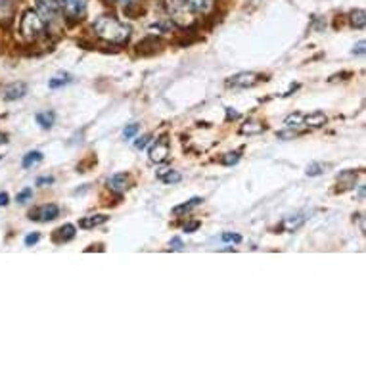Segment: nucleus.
I'll return each instance as SVG.
<instances>
[{
	"instance_id": "1",
	"label": "nucleus",
	"mask_w": 366,
	"mask_h": 366,
	"mask_svg": "<svg viewBox=\"0 0 366 366\" xmlns=\"http://www.w3.org/2000/svg\"><path fill=\"white\" fill-rule=\"evenodd\" d=\"M92 31H94L100 39L114 44H125L130 39V28L127 23H123L114 16H100L98 20L92 23Z\"/></svg>"
},
{
	"instance_id": "2",
	"label": "nucleus",
	"mask_w": 366,
	"mask_h": 366,
	"mask_svg": "<svg viewBox=\"0 0 366 366\" xmlns=\"http://www.w3.org/2000/svg\"><path fill=\"white\" fill-rule=\"evenodd\" d=\"M20 29H21V35L29 39V41H35V39H39L42 33H44V21L42 18L37 12L33 10H28L23 18H21V23H20Z\"/></svg>"
},
{
	"instance_id": "3",
	"label": "nucleus",
	"mask_w": 366,
	"mask_h": 366,
	"mask_svg": "<svg viewBox=\"0 0 366 366\" xmlns=\"http://www.w3.org/2000/svg\"><path fill=\"white\" fill-rule=\"evenodd\" d=\"M56 4L71 20H81L87 14V0H56Z\"/></svg>"
},
{
	"instance_id": "4",
	"label": "nucleus",
	"mask_w": 366,
	"mask_h": 366,
	"mask_svg": "<svg viewBox=\"0 0 366 366\" xmlns=\"http://www.w3.org/2000/svg\"><path fill=\"white\" fill-rule=\"evenodd\" d=\"M58 215H60V207L56 204L41 205V207H37V209L29 211V219H31V221H37V223H50V221L58 219Z\"/></svg>"
},
{
	"instance_id": "5",
	"label": "nucleus",
	"mask_w": 366,
	"mask_h": 366,
	"mask_svg": "<svg viewBox=\"0 0 366 366\" xmlns=\"http://www.w3.org/2000/svg\"><path fill=\"white\" fill-rule=\"evenodd\" d=\"M171 154V146H169V140H167V136H161V138H157L154 146L150 148V159L154 163H163Z\"/></svg>"
},
{
	"instance_id": "6",
	"label": "nucleus",
	"mask_w": 366,
	"mask_h": 366,
	"mask_svg": "<svg viewBox=\"0 0 366 366\" xmlns=\"http://www.w3.org/2000/svg\"><path fill=\"white\" fill-rule=\"evenodd\" d=\"M259 83V75L251 73V71H244V73H238L234 77H231L226 85L234 88H251L255 87Z\"/></svg>"
},
{
	"instance_id": "7",
	"label": "nucleus",
	"mask_w": 366,
	"mask_h": 366,
	"mask_svg": "<svg viewBox=\"0 0 366 366\" xmlns=\"http://www.w3.org/2000/svg\"><path fill=\"white\" fill-rule=\"evenodd\" d=\"M28 94V85L25 83H10L8 87L2 88V98L6 102H14V100H20L23 96Z\"/></svg>"
},
{
	"instance_id": "8",
	"label": "nucleus",
	"mask_w": 366,
	"mask_h": 366,
	"mask_svg": "<svg viewBox=\"0 0 366 366\" xmlns=\"http://www.w3.org/2000/svg\"><path fill=\"white\" fill-rule=\"evenodd\" d=\"M37 8H39V16L42 18V21H54L58 18L56 0H37Z\"/></svg>"
},
{
	"instance_id": "9",
	"label": "nucleus",
	"mask_w": 366,
	"mask_h": 366,
	"mask_svg": "<svg viewBox=\"0 0 366 366\" xmlns=\"http://www.w3.org/2000/svg\"><path fill=\"white\" fill-rule=\"evenodd\" d=\"M106 184H108L109 190H114V192H117V194H121V192H125L127 188H129L130 176L127 175V173H117V175L109 176L108 181H106Z\"/></svg>"
},
{
	"instance_id": "10",
	"label": "nucleus",
	"mask_w": 366,
	"mask_h": 366,
	"mask_svg": "<svg viewBox=\"0 0 366 366\" xmlns=\"http://www.w3.org/2000/svg\"><path fill=\"white\" fill-rule=\"evenodd\" d=\"M75 238V226L73 224H63L60 228H56L54 234H52V242L54 244H66L69 240Z\"/></svg>"
},
{
	"instance_id": "11",
	"label": "nucleus",
	"mask_w": 366,
	"mask_h": 366,
	"mask_svg": "<svg viewBox=\"0 0 366 366\" xmlns=\"http://www.w3.org/2000/svg\"><path fill=\"white\" fill-rule=\"evenodd\" d=\"M328 117L322 114V111H312L309 116H303V125L307 127H312V129H319V127H324Z\"/></svg>"
},
{
	"instance_id": "12",
	"label": "nucleus",
	"mask_w": 366,
	"mask_h": 366,
	"mask_svg": "<svg viewBox=\"0 0 366 366\" xmlns=\"http://www.w3.org/2000/svg\"><path fill=\"white\" fill-rule=\"evenodd\" d=\"M108 215H90V217H83L81 221H79V226L85 228V231H88V228H96V226L108 223Z\"/></svg>"
},
{
	"instance_id": "13",
	"label": "nucleus",
	"mask_w": 366,
	"mask_h": 366,
	"mask_svg": "<svg viewBox=\"0 0 366 366\" xmlns=\"http://www.w3.org/2000/svg\"><path fill=\"white\" fill-rule=\"evenodd\" d=\"M42 159H44V156H42V152H39V150L28 152V154L23 156V159H21V167H23V169H31L35 165H39Z\"/></svg>"
},
{
	"instance_id": "14",
	"label": "nucleus",
	"mask_w": 366,
	"mask_h": 366,
	"mask_svg": "<svg viewBox=\"0 0 366 366\" xmlns=\"http://www.w3.org/2000/svg\"><path fill=\"white\" fill-rule=\"evenodd\" d=\"M157 178L163 181L165 184H175V183H181V173H176L173 169H167V167H163V169L157 171Z\"/></svg>"
},
{
	"instance_id": "15",
	"label": "nucleus",
	"mask_w": 366,
	"mask_h": 366,
	"mask_svg": "<svg viewBox=\"0 0 366 366\" xmlns=\"http://www.w3.org/2000/svg\"><path fill=\"white\" fill-rule=\"evenodd\" d=\"M183 2L188 8H192L194 12H200V14L209 12L211 6H213V0H183Z\"/></svg>"
},
{
	"instance_id": "16",
	"label": "nucleus",
	"mask_w": 366,
	"mask_h": 366,
	"mask_svg": "<svg viewBox=\"0 0 366 366\" xmlns=\"http://www.w3.org/2000/svg\"><path fill=\"white\" fill-rule=\"evenodd\" d=\"M202 202H204V197L194 196L192 200H188L186 204L176 205L175 209H173V215H183V213H188V211H192L194 207H197V205H202Z\"/></svg>"
},
{
	"instance_id": "17",
	"label": "nucleus",
	"mask_w": 366,
	"mask_h": 366,
	"mask_svg": "<svg viewBox=\"0 0 366 366\" xmlns=\"http://www.w3.org/2000/svg\"><path fill=\"white\" fill-rule=\"evenodd\" d=\"M264 129H267V127H264L263 123L248 121V123H244L242 127H240V133H242V135L251 136V135H261V133H263Z\"/></svg>"
},
{
	"instance_id": "18",
	"label": "nucleus",
	"mask_w": 366,
	"mask_h": 366,
	"mask_svg": "<svg viewBox=\"0 0 366 366\" xmlns=\"http://www.w3.org/2000/svg\"><path fill=\"white\" fill-rule=\"evenodd\" d=\"M35 119H37V123L41 125L42 129H50L52 125H54V111H41V114H37L35 116Z\"/></svg>"
},
{
	"instance_id": "19",
	"label": "nucleus",
	"mask_w": 366,
	"mask_h": 366,
	"mask_svg": "<svg viewBox=\"0 0 366 366\" xmlns=\"http://www.w3.org/2000/svg\"><path fill=\"white\" fill-rule=\"evenodd\" d=\"M69 83H73V77L69 73H61V75H56L54 79H50L48 81V87L50 88H60V87H66Z\"/></svg>"
},
{
	"instance_id": "20",
	"label": "nucleus",
	"mask_w": 366,
	"mask_h": 366,
	"mask_svg": "<svg viewBox=\"0 0 366 366\" xmlns=\"http://www.w3.org/2000/svg\"><path fill=\"white\" fill-rule=\"evenodd\" d=\"M349 21H351V25L355 29L365 28V23H366L365 10H353L351 14H349Z\"/></svg>"
},
{
	"instance_id": "21",
	"label": "nucleus",
	"mask_w": 366,
	"mask_h": 366,
	"mask_svg": "<svg viewBox=\"0 0 366 366\" xmlns=\"http://www.w3.org/2000/svg\"><path fill=\"white\" fill-rule=\"evenodd\" d=\"M326 169H330V165H328V163H311V165L307 167V175L319 176V175H322V173H326Z\"/></svg>"
},
{
	"instance_id": "22",
	"label": "nucleus",
	"mask_w": 366,
	"mask_h": 366,
	"mask_svg": "<svg viewBox=\"0 0 366 366\" xmlns=\"http://www.w3.org/2000/svg\"><path fill=\"white\" fill-rule=\"evenodd\" d=\"M303 223H305V217H299V219L290 217L284 221V228L288 232H292V231H295V228H299V226H301Z\"/></svg>"
},
{
	"instance_id": "23",
	"label": "nucleus",
	"mask_w": 366,
	"mask_h": 366,
	"mask_svg": "<svg viewBox=\"0 0 366 366\" xmlns=\"http://www.w3.org/2000/svg\"><path fill=\"white\" fill-rule=\"evenodd\" d=\"M31 197H33V188H23V190L16 194V202L18 204H28Z\"/></svg>"
},
{
	"instance_id": "24",
	"label": "nucleus",
	"mask_w": 366,
	"mask_h": 366,
	"mask_svg": "<svg viewBox=\"0 0 366 366\" xmlns=\"http://www.w3.org/2000/svg\"><path fill=\"white\" fill-rule=\"evenodd\" d=\"M14 8V0H0V16H8Z\"/></svg>"
},
{
	"instance_id": "25",
	"label": "nucleus",
	"mask_w": 366,
	"mask_h": 366,
	"mask_svg": "<svg viewBox=\"0 0 366 366\" xmlns=\"http://www.w3.org/2000/svg\"><path fill=\"white\" fill-rule=\"evenodd\" d=\"M221 240H223V242H232V244H240V242H242V236H240V234H231V232H223V234H221Z\"/></svg>"
},
{
	"instance_id": "26",
	"label": "nucleus",
	"mask_w": 366,
	"mask_h": 366,
	"mask_svg": "<svg viewBox=\"0 0 366 366\" xmlns=\"http://www.w3.org/2000/svg\"><path fill=\"white\" fill-rule=\"evenodd\" d=\"M140 130V125H136V123H133V125H129V127H125V130H123V136L129 140V138H133V136L136 135Z\"/></svg>"
},
{
	"instance_id": "27",
	"label": "nucleus",
	"mask_w": 366,
	"mask_h": 366,
	"mask_svg": "<svg viewBox=\"0 0 366 366\" xmlns=\"http://www.w3.org/2000/svg\"><path fill=\"white\" fill-rule=\"evenodd\" d=\"M238 161H240V156H238V154H224V157L221 159V163H223V165H228V167H231V165H236Z\"/></svg>"
},
{
	"instance_id": "28",
	"label": "nucleus",
	"mask_w": 366,
	"mask_h": 366,
	"mask_svg": "<svg viewBox=\"0 0 366 366\" xmlns=\"http://www.w3.org/2000/svg\"><path fill=\"white\" fill-rule=\"evenodd\" d=\"M150 140H152V135H144L142 138H138V140H136L135 146H136V148H138V150H144V148H146V146H148Z\"/></svg>"
},
{
	"instance_id": "29",
	"label": "nucleus",
	"mask_w": 366,
	"mask_h": 366,
	"mask_svg": "<svg viewBox=\"0 0 366 366\" xmlns=\"http://www.w3.org/2000/svg\"><path fill=\"white\" fill-rule=\"evenodd\" d=\"M39 240H41V234H39V232H33V234H29V236L25 238V245H28V248H31V245L37 244Z\"/></svg>"
},
{
	"instance_id": "30",
	"label": "nucleus",
	"mask_w": 366,
	"mask_h": 366,
	"mask_svg": "<svg viewBox=\"0 0 366 366\" xmlns=\"http://www.w3.org/2000/svg\"><path fill=\"white\" fill-rule=\"evenodd\" d=\"M171 250H183V240H181V238H173V240H171Z\"/></svg>"
},
{
	"instance_id": "31",
	"label": "nucleus",
	"mask_w": 366,
	"mask_h": 366,
	"mask_svg": "<svg viewBox=\"0 0 366 366\" xmlns=\"http://www.w3.org/2000/svg\"><path fill=\"white\" fill-rule=\"evenodd\" d=\"M353 54H359V56L365 54V41L357 42V47L353 48Z\"/></svg>"
},
{
	"instance_id": "32",
	"label": "nucleus",
	"mask_w": 366,
	"mask_h": 366,
	"mask_svg": "<svg viewBox=\"0 0 366 366\" xmlns=\"http://www.w3.org/2000/svg\"><path fill=\"white\" fill-rule=\"evenodd\" d=\"M54 183V176H42L37 181V186H44V184H52Z\"/></svg>"
},
{
	"instance_id": "33",
	"label": "nucleus",
	"mask_w": 366,
	"mask_h": 366,
	"mask_svg": "<svg viewBox=\"0 0 366 366\" xmlns=\"http://www.w3.org/2000/svg\"><path fill=\"white\" fill-rule=\"evenodd\" d=\"M197 228H200V221H194V223L186 224V226H184V232H194V231H197Z\"/></svg>"
},
{
	"instance_id": "34",
	"label": "nucleus",
	"mask_w": 366,
	"mask_h": 366,
	"mask_svg": "<svg viewBox=\"0 0 366 366\" xmlns=\"http://www.w3.org/2000/svg\"><path fill=\"white\" fill-rule=\"evenodd\" d=\"M299 133L298 130H284V133H279L280 138H293V136H298Z\"/></svg>"
},
{
	"instance_id": "35",
	"label": "nucleus",
	"mask_w": 366,
	"mask_h": 366,
	"mask_svg": "<svg viewBox=\"0 0 366 366\" xmlns=\"http://www.w3.org/2000/svg\"><path fill=\"white\" fill-rule=\"evenodd\" d=\"M8 202H10V196H8V192H0V207L8 205Z\"/></svg>"
},
{
	"instance_id": "36",
	"label": "nucleus",
	"mask_w": 366,
	"mask_h": 366,
	"mask_svg": "<svg viewBox=\"0 0 366 366\" xmlns=\"http://www.w3.org/2000/svg\"><path fill=\"white\" fill-rule=\"evenodd\" d=\"M238 111H232V108H226V119L231 121V119H238Z\"/></svg>"
},
{
	"instance_id": "37",
	"label": "nucleus",
	"mask_w": 366,
	"mask_h": 366,
	"mask_svg": "<svg viewBox=\"0 0 366 366\" xmlns=\"http://www.w3.org/2000/svg\"><path fill=\"white\" fill-rule=\"evenodd\" d=\"M111 2H116V4H121V6H129V4H133L135 0H111Z\"/></svg>"
},
{
	"instance_id": "38",
	"label": "nucleus",
	"mask_w": 366,
	"mask_h": 366,
	"mask_svg": "<svg viewBox=\"0 0 366 366\" xmlns=\"http://www.w3.org/2000/svg\"><path fill=\"white\" fill-rule=\"evenodd\" d=\"M8 138H10V136H8L6 133H0V146H2V144H8Z\"/></svg>"
},
{
	"instance_id": "39",
	"label": "nucleus",
	"mask_w": 366,
	"mask_h": 366,
	"mask_svg": "<svg viewBox=\"0 0 366 366\" xmlns=\"http://www.w3.org/2000/svg\"><path fill=\"white\" fill-rule=\"evenodd\" d=\"M2 157H4V156H0V161H2Z\"/></svg>"
}]
</instances>
